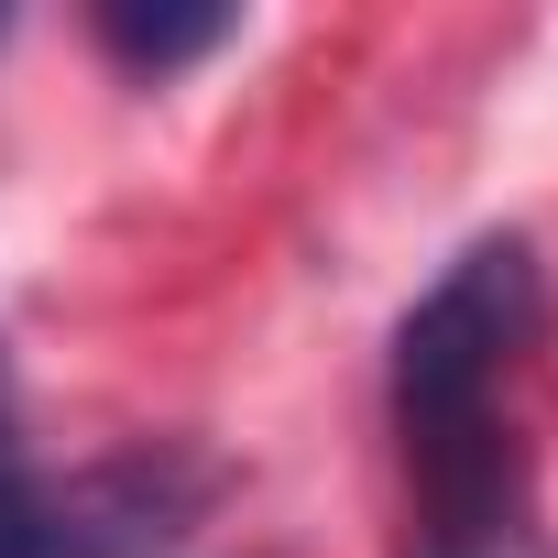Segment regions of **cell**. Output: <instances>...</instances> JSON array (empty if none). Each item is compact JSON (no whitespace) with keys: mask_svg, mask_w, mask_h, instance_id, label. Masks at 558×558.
Listing matches in <instances>:
<instances>
[{"mask_svg":"<svg viewBox=\"0 0 558 558\" xmlns=\"http://www.w3.org/2000/svg\"><path fill=\"white\" fill-rule=\"evenodd\" d=\"M219 504V460L143 438L77 471H34L23 449V384L0 351V558H175L186 525Z\"/></svg>","mask_w":558,"mask_h":558,"instance_id":"cell-2","label":"cell"},{"mask_svg":"<svg viewBox=\"0 0 558 558\" xmlns=\"http://www.w3.org/2000/svg\"><path fill=\"white\" fill-rule=\"evenodd\" d=\"M416 558H547L536 525H471V536H416Z\"/></svg>","mask_w":558,"mask_h":558,"instance_id":"cell-4","label":"cell"},{"mask_svg":"<svg viewBox=\"0 0 558 558\" xmlns=\"http://www.w3.org/2000/svg\"><path fill=\"white\" fill-rule=\"evenodd\" d=\"M99 45H110L132 77H175V66H197L208 45H230V12H132V0H110V12H99Z\"/></svg>","mask_w":558,"mask_h":558,"instance_id":"cell-3","label":"cell"},{"mask_svg":"<svg viewBox=\"0 0 558 558\" xmlns=\"http://www.w3.org/2000/svg\"><path fill=\"white\" fill-rule=\"evenodd\" d=\"M536 351V252L514 230L471 241L395 329V438L416 471L427 536L471 525H536L525 504V438H514V373Z\"/></svg>","mask_w":558,"mask_h":558,"instance_id":"cell-1","label":"cell"}]
</instances>
